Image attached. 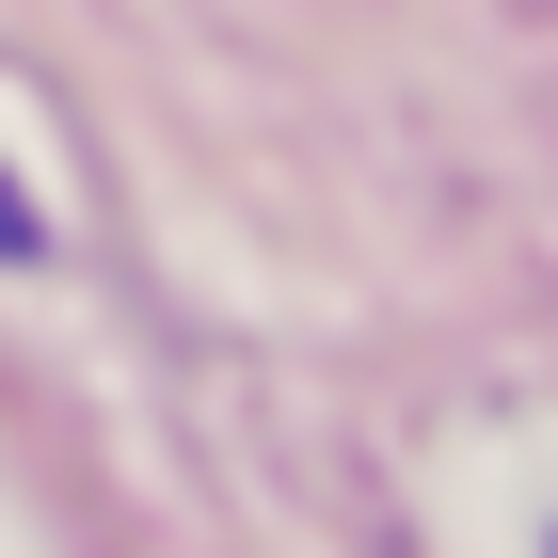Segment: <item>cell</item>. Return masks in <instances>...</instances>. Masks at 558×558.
<instances>
[{"mask_svg": "<svg viewBox=\"0 0 558 558\" xmlns=\"http://www.w3.org/2000/svg\"><path fill=\"white\" fill-rule=\"evenodd\" d=\"M16 240H33V208H16V192H0V256H16Z\"/></svg>", "mask_w": 558, "mask_h": 558, "instance_id": "1", "label": "cell"}]
</instances>
